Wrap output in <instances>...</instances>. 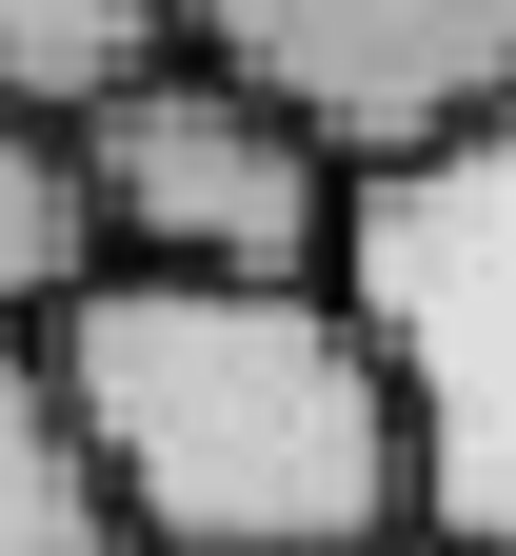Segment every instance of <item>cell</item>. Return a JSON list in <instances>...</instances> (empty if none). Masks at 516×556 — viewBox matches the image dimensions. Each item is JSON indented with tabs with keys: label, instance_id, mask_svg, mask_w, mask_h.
I'll list each match as a JSON object with an SVG mask.
<instances>
[{
	"label": "cell",
	"instance_id": "3957f363",
	"mask_svg": "<svg viewBox=\"0 0 516 556\" xmlns=\"http://www.w3.org/2000/svg\"><path fill=\"white\" fill-rule=\"evenodd\" d=\"M80 179H100V258H218V278H338V160L259 80L218 60H139V80L80 119Z\"/></svg>",
	"mask_w": 516,
	"mask_h": 556
},
{
	"label": "cell",
	"instance_id": "ba28073f",
	"mask_svg": "<svg viewBox=\"0 0 516 556\" xmlns=\"http://www.w3.org/2000/svg\"><path fill=\"white\" fill-rule=\"evenodd\" d=\"M398 556H437V536H398Z\"/></svg>",
	"mask_w": 516,
	"mask_h": 556
},
{
	"label": "cell",
	"instance_id": "6da1fadb",
	"mask_svg": "<svg viewBox=\"0 0 516 556\" xmlns=\"http://www.w3.org/2000/svg\"><path fill=\"white\" fill-rule=\"evenodd\" d=\"M60 417L139 556H398L417 438L398 358L338 278H218V258H100L40 318Z\"/></svg>",
	"mask_w": 516,
	"mask_h": 556
},
{
	"label": "cell",
	"instance_id": "5b68a950",
	"mask_svg": "<svg viewBox=\"0 0 516 556\" xmlns=\"http://www.w3.org/2000/svg\"><path fill=\"white\" fill-rule=\"evenodd\" d=\"M0 556H139L119 497H100V457H80V417H60L40 318H0Z\"/></svg>",
	"mask_w": 516,
	"mask_h": 556
},
{
	"label": "cell",
	"instance_id": "277c9868",
	"mask_svg": "<svg viewBox=\"0 0 516 556\" xmlns=\"http://www.w3.org/2000/svg\"><path fill=\"white\" fill-rule=\"evenodd\" d=\"M179 40L218 80H259L338 179H378V160L516 100V0H179Z\"/></svg>",
	"mask_w": 516,
	"mask_h": 556
},
{
	"label": "cell",
	"instance_id": "7a4b0ae2",
	"mask_svg": "<svg viewBox=\"0 0 516 556\" xmlns=\"http://www.w3.org/2000/svg\"><path fill=\"white\" fill-rule=\"evenodd\" d=\"M338 299L398 358L417 536L437 556H516V100L338 199Z\"/></svg>",
	"mask_w": 516,
	"mask_h": 556
},
{
	"label": "cell",
	"instance_id": "52a82bcc",
	"mask_svg": "<svg viewBox=\"0 0 516 556\" xmlns=\"http://www.w3.org/2000/svg\"><path fill=\"white\" fill-rule=\"evenodd\" d=\"M139 60H179V0H0V100L21 119H100Z\"/></svg>",
	"mask_w": 516,
	"mask_h": 556
},
{
	"label": "cell",
	"instance_id": "8992f818",
	"mask_svg": "<svg viewBox=\"0 0 516 556\" xmlns=\"http://www.w3.org/2000/svg\"><path fill=\"white\" fill-rule=\"evenodd\" d=\"M100 278V179H80V119H21L0 100V318H60Z\"/></svg>",
	"mask_w": 516,
	"mask_h": 556
}]
</instances>
